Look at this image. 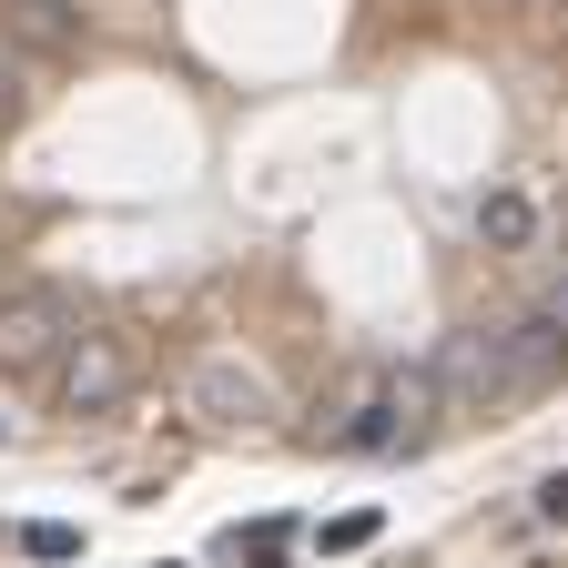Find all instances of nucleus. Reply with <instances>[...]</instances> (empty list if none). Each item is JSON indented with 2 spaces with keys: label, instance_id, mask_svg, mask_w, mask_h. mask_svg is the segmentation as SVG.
Masks as SVG:
<instances>
[{
  "label": "nucleus",
  "instance_id": "obj_5",
  "mask_svg": "<svg viewBox=\"0 0 568 568\" xmlns=\"http://www.w3.org/2000/svg\"><path fill=\"white\" fill-rule=\"evenodd\" d=\"M193 416L203 426H264L274 416L264 366H244V355H203V366H193Z\"/></svg>",
  "mask_w": 568,
  "mask_h": 568
},
{
  "label": "nucleus",
  "instance_id": "obj_8",
  "mask_svg": "<svg viewBox=\"0 0 568 568\" xmlns=\"http://www.w3.org/2000/svg\"><path fill=\"white\" fill-rule=\"evenodd\" d=\"M477 224H487V244H528V224H538V213H528L518 193H487V203H477Z\"/></svg>",
  "mask_w": 568,
  "mask_h": 568
},
{
  "label": "nucleus",
  "instance_id": "obj_12",
  "mask_svg": "<svg viewBox=\"0 0 568 568\" xmlns=\"http://www.w3.org/2000/svg\"><path fill=\"white\" fill-rule=\"evenodd\" d=\"M538 518H568V477H548V487H538Z\"/></svg>",
  "mask_w": 568,
  "mask_h": 568
},
{
  "label": "nucleus",
  "instance_id": "obj_13",
  "mask_svg": "<svg viewBox=\"0 0 568 568\" xmlns=\"http://www.w3.org/2000/svg\"><path fill=\"white\" fill-rule=\"evenodd\" d=\"M0 102H11V71H0Z\"/></svg>",
  "mask_w": 568,
  "mask_h": 568
},
{
  "label": "nucleus",
  "instance_id": "obj_10",
  "mask_svg": "<svg viewBox=\"0 0 568 568\" xmlns=\"http://www.w3.org/2000/svg\"><path fill=\"white\" fill-rule=\"evenodd\" d=\"M538 315L568 335V254H548V274H538Z\"/></svg>",
  "mask_w": 568,
  "mask_h": 568
},
{
  "label": "nucleus",
  "instance_id": "obj_7",
  "mask_svg": "<svg viewBox=\"0 0 568 568\" xmlns=\"http://www.w3.org/2000/svg\"><path fill=\"white\" fill-rule=\"evenodd\" d=\"M386 396H396V447L416 457V447H437V426H447V396H437V366H386Z\"/></svg>",
  "mask_w": 568,
  "mask_h": 568
},
{
  "label": "nucleus",
  "instance_id": "obj_6",
  "mask_svg": "<svg viewBox=\"0 0 568 568\" xmlns=\"http://www.w3.org/2000/svg\"><path fill=\"white\" fill-rule=\"evenodd\" d=\"M508 376H518V406H528V396H548V386L568 376V335H558L538 305H528V315H508Z\"/></svg>",
  "mask_w": 568,
  "mask_h": 568
},
{
  "label": "nucleus",
  "instance_id": "obj_1",
  "mask_svg": "<svg viewBox=\"0 0 568 568\" xmlns=\"http://www.w3.org/2000/svg\"><path fill=\"white\" fill-rule=\"evenodd\" d=\"M437 396H447V426L457 416H497V406H518V376H508V325H457L437 355Z\"/></svg>",
  "mask_w": 568,
  "mask_h": 568
},
{
  "label": "nucleus",
  "instance_id": "obj_3",
  "mask_svg": "<svg viewBox=\"0 0 568 568\" xmlns=\"http://www.w3.org/2000/svg\"><path fill=\"white\" fill-rule=\"evenodd\" d=\"M132 386H142V345H132L122 325H82V335H71V355H61V376H51L61 416H112Z\"/></svg>",
  "mask_w": 568,
  "mask_h": 568
},
{
  "label": "nucleus",
  "instance_id": "obj_11",
  "mask_svg": "<svg viewBox=\"0 0 568 568\" xmlns=\"http://www.w3.org/2000/svg\"><path fill=\"white\" fill-rule=\"evenodd\" d=\"M376 538V508H355V518H325V548H366Z\"/></svg>",
  "mask_w": 568,
  "mask_h": 568
},
{
  "label": "nucleus",
  "instance_id": "obj_2",
  "mask_svg": "<svg viewBox=\"0 0 568 568\" xmlns=\"http://www.w3.org/2000/svg\"><path fill=\"white\" fill-rule=\"evenodd\" d=\"M71 335H82V305H71L61 284H21V295H0V376H61Z\"/></svg>",
  "mask_w": 568,
  "mask_h": 568
},
{
  "label": "nucleus",
  "instance_id": "obj_14",
  "mask_svg": "<svg viewBox=\"0 0 568 568\" xmlns=\"http://www.w3.org/2000/svg\"><path fill=\"white\" fill-rule=\"evenodd\" d=\"M518 11H548V0H518Z\"/></svg>",
  "mask_w": 568,
  "mask_h": 568
},
{
  "label": "nucleus",
  "instance_id": "obj_4",
  "mask_svg": "<svg viewBox=\"0 0 568 568\" xmlns=\"http://www.w3.org/2000/svg\"><path fill=\"white\" fill-rule=\"evenodd\" d=\"M315 447H335V457H386L396 447V396H386V366H366L325 416H315Z\"/></svg>",
  "mask_w": 568,
  "mask_h": 568
},
{
  "label": "nucleus",
  "instance_id": "obj_9",
  "mask_svg": "<svg viewBox=\"0 0 568 568\" xmlns=\"http://www.w3.org/2000/svg\"><path fill=\"white\" fill-rule=\"evenodd\" d=\"M21 558H51V568H61V558H82V528H61V518H31V528H21Z\"/></svg>",
  "mask_w": 568,
  "mask_h": 568
}]
</instances>
